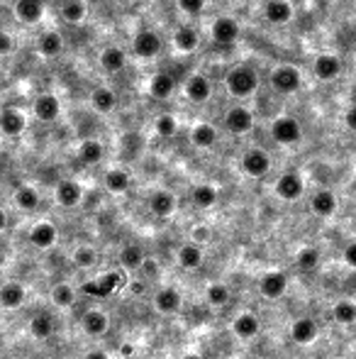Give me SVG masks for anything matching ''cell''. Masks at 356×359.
I'll return each mask as SVG.
<instances>
[{
    "label": "cell",
    "instance_id": "obj_11",
    "mask_svg": "<svg viewBox=\"0 0 356 359\" xmlns=\"http://www.w3.org/2000/svg\"><path fill=\"white\" fill-rule=\"evenodd\" d=\"M81 328H83V333L88 335V338H103L105 333L110 330V317H108V313H103V311H86L83 313V317H81Z\"/></svg>",
    "mask_w": 356,
    "mask_h": 359
},
{
    "label": "cell",
    "instance_id": "obj_40",
    "mask_svg": "<svg viewBox=\"0 0 356 359\" xmlns=\"http://www.w3.org/2000/svg\"><path fill=\"white\" fill-rule=\"evenodd\" d=\"M15 203H17V208H22V210H35L37 205H39V193H37L32 186H20L15 191Z\"/></svg>",
    "mask_w": 356,
    "mask_h": 359
},
{
    "label": "cell",
    "instance_id": "obj_17",
    "mask_svg": "<svg viewBox=\"0 0 356 359\" xmlns=\"http://www.w3.org/2000/svg\"><path fill=\"white\" fill-rule=\"evenodd\" d=\"M312 68H315V76L320 78V81H335L337 76L341 73V62L337 54H320V57L315 59V64H312Z\"/></svg>",
    "mask_w": 356,
    "mask_h": 359
},
{
    "label": "cell",
    "instance_id": "obj_46",
    "mask_svg": "<svg viewBox=\"0 0 356 359\" xmlns=\"http://www.w3.org/2000/svg\"><path fill=\"white\" fill-rule=\"evenodd\" d=\"M341 259H344V264L349 266V269H356V242H349V245L344 247Z\"/></svg>",
    "mask_w": 356,
    "mask_h": 359
},
{
    "label": "cell",
    "instance_id": "obj_49",
    "mask_svg": "<svg viewBox=\"0 0 356 359\" xmlns=\"http://www.w3.org/2000/svg\"><path fill=\"white\" fill-rule=\"evenodd\" d=\"M207 239H210V230H207V228H196V230H193V242H198V245H205Z\"/></svg>",
    "mask_w": 356,
    "mask_h": 359
},
{
    "label": "cell",
    "instance_id": "obj_21",
    "mask_svg": "<svg viewBox=\"0 0 356 359\" xmlns=\"http://www.w3.org/2000/svg\"><path fill=\"white\" fill-rule=\"evenodd\" d=\"M174 44H176V49H178V52L191 54V52H196L198 44H200V35H198L196 27L181 25L178 30L174 32Z\"/></svg>",
    "mask_w": 356,
    "mask_h": 359
},
{
    "label": "cell",
    "instance_id": "obj_27",
    "mask_svg": "<svg viewBox=\"0 0 356 359\" xmlns=\"http://www.w3.org/2000/svg\"><path fill=\"white\" fill-rule=\"evenodd\" d=\"M15 12L22 22L27 25H35V22L41 20V12H44V3L41 0H17L15 3Z\"/></svg>",
    "mask_w": 356,
    "mask_h": 359
},
{
    "label": "cell",
    "instance_id": "obj_32",
    "mask_svg": "<svg viewBox=\"0 0 356 359\" xmlns=\"http://www.w3.org/2000/svg\"><path fill=\"white\" fill-rule=\"evenodd\" d=\"M105 156V147L100 145L98 140H86L81 142V147H78V159H81L83 164H88V167H93V164H100Z\"/></svg>",
    "mask_w": 356,
    "mask_h": 359
},
{
    "label": "cell",
    "instance_id": "obj_41",
    "mask_svg": "<svg viewBox=\"0 0 356 359\" xmlns=\"http://www.w3.org/2000/svg\"><path fill=\"white\" fill-rule=\"evenodd\" d=\"M52 301L54 306L59 308H68L76 303V291H73V286H68V284H57L52 291Z\"/></svg>",
    "mask_w": 356,
    "mask_h": 359
},
{
    "label": "cell",
    "instance_id": "obj_33",
    "mask_svg": "<svg viewBox=\"0 0 356 359\" xmlns=\"http://www.w3.org/2000/svg\"><path fill=\"white\" fill-rule=\"evenodd\" d=\"M129 183H132V178H129V174L124 172V169H110V172L105 174V188H108L110 193H115V196L127 193Z\"/></svg>",
    "mask_w": 356,
    "mask_h": 359
},
{
    "label": "cell",
    "instance_id": "obj_52",
    "mask_svg": "<svg viewBox=\"0 0 356 359\" xmlns=\"http://www.w3.org/2000/svg\"><path fill=\"white\" fill-rule=\"evenodd\" d=\"M6 228H8V215H6V210L0 208V232H3Z\"/></svg>",
    "mask_w": 356,
    "mask_h": 359
},
{
    "label": "cell",
    "instance_id": "obj_47",
    "mask_svg": "<svg viewBox=\"0 0 356 359\" xmlns=\"http://www.w3.org/2000/svg\"><path fill=\"white\" fill-rule=\"evenodd\" d=\"M12 47H15V42H12V37L8 35V32H0V57H6V54H10Z\"/></svg>",
    "mask_w": 356,
    "mask_h": 359
},
{
    "label": "cell",
    "instance_id": "obj_8",
    "mask_svg": "<svg viewBox=\"0 0 356 359\" xmlns=\"http://www.w3.org/2000/svg\"><path fill=\"white\" fill-rule=\"evenodd\" d=\"M132 47H135V54L140 59H156L161 54V49H164V42H161V37L154 30H142L135 37Z\"/></svg>",
    "mask_w": 356,
    "mask_h": 359
},
{
    "label": "cell",
    "instance_id": "obj_22",
    "mask_svg": "<svg viewBox=\"0 0 356 359\" xmlns=\"http://www.w3.org/2000/svg\"><path fill=\"white\" fill-rule=\"evenodd\" d=\"M212 93V86L203 73H196L186 81V98L193 100V103H205Z\"/></svg>",
    "mask_w": 356,
    "mask_h": 359
},
{
    "label": "cell",
    "instance_id": "obj_43",
    "mask_svg": "<svg viewBox=\"0 0 356 359\" xmlns=\"http://www.w3.org/2000/svg\"><path fill=\"white\" fill-rule=\"evenodd\" d=\"M154 127H156V135L169 140V137H174L176 132H178V120H176L174 115H159Z\"/></svg>",
    "mask_w": 356,
    "mask_h": 359
},
{
    "label": "cell",
    "instance_id": "obj_15",
    "mask_svg": "<svg viewBox=\"0 0 356 359\" xmlns=\"http://www.w3.org/2000/svg\"><path fill=\"white\" fill-rule=\"evenodd\" d=\"M337 208H339L337 196L332 191H327V188H322V191H317L315 196L310 198V210H312L317 218H332V215L337 213Z\"/></svg>",
    "mask_w": 356,
    "mask_h": 359
},
{
    "label": "cell",
    "instance_id": "obj_51",
    "mask_svg": "<svg viewBox=\"0 0 356 359\" xmlns=\"http://www.w3.org/2000/svg\"><path fill=\"white\" fill-rule=\"evenodd\" d=\"M83 359H110L108 352H103V349H93V352H88Z\"/></svg>",
    "mask_w": 356,
    "mask_h": 359
},
{
    "label": "cell",
    "instance_id": "obj_2",
    "mask_svg": "<svg viewBox=\"0 0 356 359\" xmlns=\"http://www.w3.org/2000/svg\"><path fill=\"white\" fill-rule=\"evenodd\" d=\"M271 86H274L276 93L281 95H293L303 86V76H300V68L293 64H281L271 73Z\"/></svg>",
    "mask_w": 356,
    "mask_h": 359
},
{
    "label": "cell",
    "instance_id": "obj_53",
    "mask_svg": "<svg viewBox=\"0 0 356 359\" xmlns=\"http://www.w3.org/2000/svg\"><path fill=\"white\" fill-rule=\"evenodd\" d=\"M181 359H203V357H200V354H198V352H186Z\"/></svg>",
    "mask_w": 356,
    "mask_h": 359
},
{
    "label": "cell",
    "instance_id": "obj_3",
    "mask_svg": "<svg viewBox=\"0 0 356 359\" xmlns=\"http://www.w3.org/2000/svg\"><path fill=\"white\" fill-rule=\"evenodd\" d=\"M271 137H274L279 145H298L300 140H303V127H300V122L295 118H288V115H283V118H276L274 125H271Z\"/></svg>",
    "mask_w": 356,
    "mask_h": 359
},
{
    "label": "cell",
    "instance_id": "obj_14",
    "mask_svg": "<svg viewBox=\"0 0 356 359\" xmlns=\"http://www.w3.org/2000/svg\"><path fill=\"white\" fill-rule=\"evenodd\" d=\"M263 17H266L271 25H288V22L293 20V6H290L288 0H266Z\"/></svg>",
    "mask_w": 356,
    "mask_h": 359
},
{
    "label": "cell",
    "instance_id": "obj_25",
    "mask_svg": "<svg viewBox=\"0 0 356 359\" xmlns=\"http://www.w3.org/2000/svg\"><path fill=\"white\" fill-rule=\"evenodd\" d=\"M220 135H217V127L210 125V122H198L191 132V142L198 147V149H210V147L217 145Z\"/></svg>",
    "mask_w": 356,
    "mask_h": 359
},
{
    "label": "cell",
    "instance_id": "obj_39",
    "mask_svg": "<svg viewBox=\"0 0 356 359\" xmlns=\"http://www.w3.org/2000/svg\"><path fill=\"white\" fill-rule=\"evenodd\" d=\"M142 261H144V252H142V247H137V245L122 247V252H120V264H122L124 269H140Z\"/></svg>",
    "mask_w": 356,
    "mask_h": 359
},
{
    "label": "cell",
    "instance_id": "obj_44",
    "mask_svg": "<svg viewBox=\"0 0 356 359\" xmlns=\"http://www.w3.org/2000/svg\"><path fill=\"white\" fill-rule=\"evenodd\" d=\"M98 261V252L93 247H78L73 252V264L81 266V269H88V266H93Z\"/></svg>",
    "mask_w": 356,
    "mask_h": 359
},
{
    "label": "cell",
    "instance_id": "obj_30",
    "mask_svg": "<svg viewBox=\"0 0 356 359\" xmlns=\"http://www.w3.org/2000/svg\"><path fill=\"white\" fill-rule=\"evenodd\" d=\"M203 259H205V252H203V245H198V242H188V245H183L178 250V264L183 269H198L203 264Z\"/></svg>",
    "mask_w": 356,
    "mask_h": 359
},
{
    "label": "cell",
    "instance_id": "obj_29",
    "mask_svg": "<svg viewBox=\"0 0 356 359\" xmlns=\"http://www.w3.org/2000/svg\"><path fill=\"white\" fill-rule=\"evenodd\" d=\"M27 298V291L22 284H6V286H0V306L3 308H20Z\"/></svg>",
    "mask_w": 356,
    "mask_h": 359
},
{
    "label": "cell",
    "instance_id": "obj_13",
    "mask_svg": "<svg viewBox=\"0 0 356 359\" xmlns=\"http://www.w3.org/2000/svg\"><path fill=\"white\" fill-rule=\"evenodd\" d=\"M232 333L237 335L239 340H254L261 333V320H259V315H254V313L244 311L232 320Z\"/></svg>",
    "mask_w": 356,
    "mask_h": 359
},
{
    "label": "cell",
    "instance_id": "obj_4",
    "mask_svg": "<svg viewBox=\"0 0 356 359\" xmlns=\"http://www.w3.org/2000/svg\"><path fill=\"white\" fill-rule=\"evenodd\" d=\"M239 169H242L247 176L252 178H261L271 172V156L263 149H249L242 154V162H239Z\"/></svg>",
    "mask_w": 356,
    "mask_h": 359
},
{
    "label": "cell",
    "instance_id": "obj_45",
    "mask_svg": "<svg viewBox=\"0 0 356 359\" xmlns=\"http://www.w3.org/2000/svg\"><path fill=\"white\" fill-rule=\"evenodd\" d=\"M176 3H178V8H181L188 17H198L203 10H205L207 0H176Z\"/></svg>",
    "mask_w": 356,
    "mask_h": 359
},
{
    "label": "cell",
    "instance_id": "obj_12",
    "mask_svg": "<svg viewBox=\"0 0 356 359\" xmlns=\"http://www.w3.org/2000/svg\"><path fill=\"white\" fill-rule=\"evenodd\" d=\"M303 191H305V183L295 172H285L283 176L276 181V196L288 201V203L290 201H298V198L303 196Z\"/></svg>",
    "mask_w": 356,
    "mask_h": 359
},
{
    "label": "cell",
    "instance_id": "obj_48",
    "mask_svg": "<svg viewBox=\"0 0 356 359\" xmlns=\"http://www.w3.org/2000/svg\"><path fill=\"white\" fill-rule=\"evenodd\" d=\"M344 125H346V130L356 132V105H351V108L344 110Z\"/></svg>",
    "mask_w": 356,
    "mask_h": 359
},
{
    "label": "cell",
    "instance_id": "obj_19",
    "mask_svg": "<svg viewBox=\"0 0 356 359\" xmlns=\"http://www.w3.org/2000/svg\"><path fill=\"white\" fill-rule=\"evenodd\" d=\"M57 228L52 223H37L35 228L30 230V242L37 247V250H49V247L57 245Z\"/></svg>",
    "mask_w": 356,
    "mask_h": 359
},
{
    "label": "cell",
    "instance_id": "obj_7",
    "mask_svg": "<svg viewBox=\"0 0 356 359\" xmlns=\"http://www.w3.org/2000/svg\"><path fill=\"white\" fill-rule=\"evenodd\" d=\"M320 338V325H317L315 317H298L293 325H290V340H293L295 344H303V347H308V344H312L315 340Z\"/></svg>",
    "mask_w": 356,
    "mask_h": 359
},
{
    "label": "cell",
    "instance_id": "obj_20",
    "mask_svg": "<svg viewBox=\"0 0 356 359\" xmlns=\"http://www.w3.org/2000/svg\"><path fill=\"white\" fill-rule=\"evenodd\" d=\"M149 210L156 218H171L176 213V196L171 191H156L149 198Z\"/></svg>",
    "mask_w": 356,
    "mask_h": 359
},
{
    "label": "cell",
    "instance_id": "obj_18",
    "mask_svg": "<svg viewBox=\"0 0 356 359\" xmlns=\"http://www.w3.org/2000/svg\"><path fill=\"white\" fill-rule=\"evenodd\" d=\"M83 198V188L81 183L71 181V178H64V181L57 183V203L64 205V208H76Z\"/></svg>",
    "mask_w": 356,
    "mask_h": 359
},
{
    "label": "cell",
    "instance_id": "obj_37",
    "mask_svg": "<svg viewBox=\"0 0 356 359\" xmlns=\"http://www.w3.org/2000/svg\"><path fill=\"white\" fill-rule=\"evenodd\" d=\"M88 15V8L83 0H66L62 8V17L68 22V25H78V22H83Z\"/></svg>",
    "mask_w": 356,
    "mask_h": 359
},
{
    "label": "cell",
    "instance_id": "obj_24",
    "mask_svg": "<svg viewBox=\"0 0 356 359\" xmlns=\"http://www.w3.org/2000/svg\"><path fill=\"white\" fill-rule=\"evenodd\" d=\"M124 66H127V54L120 47H105L100 52V68L105 73H120L124 71Z\"/></svg>",
    "mask_w": 356,
    "mask_h": 359
},
{
    "label": "cell",
    "instance_id": "obj_6",
    "mask_svg": "<svg viewBox=\"0 0 356 359\" xmlns=\"http://www.w3.org/2000/svg\"><path fill=\"white\" fill-rule=\"evenodd\" d=\"M225 127L232 135H247V132L254 130V113L244 105H232L225 113Z\"/></svg>",
    "mask_w": 356,
    "mask_h": 359
},
{
    "label": "cell",
    "instance_id": "obj_16",
    "mask_svg": "<svg viewBox=\"0 0 356 359\" xmlns=\"http://www.w3.org/2000/svg\"><path fill=\"white\" fill-rule=\"evenodd\" d=\"M27 127V120L20 110L15 108H6L0 113V132L8 137H20Z\"/></svg>",
    "mask_w": 356,
    "mask_h": 359
},
{
    "label": "cell",
    "instance_id": "obj_9",
    "mask_svg": "<svg viewBox=\"0 0 356 359\" xmlns=\"http://www.w3.org/2000/svg\"><path fill=\"white\" fill-rule=\"evenodd\" d=\"M210 32L217 44H234L239 39V35H242V27H239V22L234 17H217L212 22Z\"/></svg>",
    "mask_w": 356,
    "mask_h": 359
},
{
    "label": "cell",
    "instance_id": "obj_35",
    "mask_svg": "<svg viewBox=\"0 0 356 359\" xmlns=\"http://www.w3.org/2000/svg\"><path fill=\"white\" fill-rule=\"evenodd\" d=\"M30 333L37 340H49L54 335V320L49 313H37L30 320Z\"/></svg>",
    "mask_w": 356,
    "mask_h": 359
},
{
    "label": "cell",
    "instance_id": "obj_38",
    "mask_svg": "<svg viewBox=\"0 0 356 359\" xmlns=\"http://www.w3.org/2000/svg\"><path fill=\"white\" fill-rule=\"evenodd\" d=\"M205 301L207 306L212 308H222L229 303V288L225 286V284H210V286L205 288Z\"/></svg>",
    "mask_w": 356,
    "mask_h": 359
},
{
    "label": "cell",
    "instance_id": "obj_50",
    "mask_svg": "<svg viewBox=\"0 0 356 359\" xmlns=\"http://www.w3.org/2000/svg\"><path fill=\"white\" fill-rule=\"evenodd\" d=\"M140 269H142V271H147V274H149V276H154V274H156V261H154V259H147V257H144V261H142Z\"/></svg>",
    "mask_w": 356,
    "mask_h": 359
},
{
    "label": "cell",
    "instance_id": "obj_23",
    "mask_svg": "<svg viewBox=\"0 0 356 359\" xmlns=\"http://www.w3.org/2000/svg\"><path fill=\"white\" fill-rule=\"evenodd\" d=\"M62 113V105H59L57 95L52 93H44L35 100V115L41 120V122H54Z\"/></svg>",
    "mask_w": 356,
    "mask_h": 359
},
{
    "label": "cell",
    "instance_id": "obj_10",
    "mask_svg": "<svg viewBox=\"0 0 356 359\" xmlns=\"http://www.w3.org/2000/svg\"><path fill=\"white\" fill-rule=\"evenodd\" d=\"M181 306H183V296L178 288L164 286L154 293V308L161 313V315H174V313L181 311Z\"/></svg>",
    "mask_w": 356,
    "mask_h": 359
},
{
    "label": "cell",
    "instance_id": "obj_34",
    "mask_svg": "<svg viewBox=\"0 0 356 359\" xmlns=\"http://www.w3.org/2000/svg\"><path fill=\"white\" fill-rule=\"evenodd\" d=\"M191 198H193V203H196L198 208H212V205L220 201V191H217L212 183H200V186L193 188Z\"/></svg>",
    "mask_w": 356,
    "mask_h": 359
},
{
    "label": "cell",
    "instance_id": "obj_42",
    "mask_svg": "<svg viewBox=\"0 0 356 359\" xmlns=\"http://www.w3.org/2000/svg\"><path fill=\"white\" fill-rule=\"evenodd\" d=\"M298 266L305 271H312L320 266V250L317 247H303L298 252Z\"/></svg>",
    "mask_w": 356,
    "mask_h": 359
},
{
    "label": "cell",
    "instance_id": "obj_31",
    "mask_svg": "<svg viewBox=\"0 0 356 359\" xmlns=\"http://www.w3.org/2000/svg\"><path fill=\"white\" fill-rule=\"evenodd\" d=\"M37 47H39V54H41V57L54 59V57H59V54H62L64 39H62V35H59V32L49 30V32H44V35L39 37V42H37Z\"/></svg>",
    "mask_w": 356,
    "mask_h": 359
},
{
    "label": "cell",
    "instance_id": "obj_1",
    "mask_svg": "<svg viewBox=\"0 0 356 359\" xmlns=\"http://www.w3.org/2000/svg\"><path fill=\"white\" fill-rule=\"evenodd\" d=\"M225 84H227V91L234 98H249L259 89V73L252 66H247V64H239V66H234L227 73Z\"/></svg>",
    "mask_w": 356,
    "mask_h": 359
},
{
    "label": "cell",
    "instance_id": "obj_26",
    "mask_svg": "<svg viewBox=\"0 0 356 359\" xmlns=\"http://www.w3.org/2000/svg\"><path fill=\"white\" fill-rule=\"evenodd\" d=\"M91 105H93L98 113L108 115L115 110V105H118V95H115L113 89H108V86H98V89L91 93Z\"/></svg>",
    "mask_w": 356,
    "mask_h": 359
},
{
    "label": "cell",
    "instance_id": "obj_28",
    "mask_svg": "<svg viewBox=\"0 0 356 359\" xmlns=\"http://www.w3.org/2000/svg\"><path fill=\"white\" fill-rule=\"evenodd\" d=\"M174 91H176V81L169 76V73H164V71L156 73V76L149 81V95H151V98H156V100L171 98V95H174Z\"/></svg>",
    "mask_w": 356,
    "mask_h": 359
},
{
    "label": "cell",
    "instance_id": "obj_5",
    "mask_svg": "<svg viewBox=\"0 0 356 359\" xmlns=\"http://www.w3.org/2000/svg\"><path fill=\"white\" fill-rule=\"evenodd\" d=\"M285 288H288V276L279 269L266 271V274L259 279V293H261L266 301H279L285 293Z\"/></svg>",
    "mask_w": 356,
    "mask_h": 359
},
{
    "label": "cell",
    "instance_id": "obj_36",
    "mask_svg": "<svg viewBox=\"0 0 356 359\" xmlns=\"http://www.w3.org/2000/svg\"><path fill=\"white\" fill-rule=\"evenodd\" d=\"M332 317L337 323L349 328V325L356 323V303L354 301H337L335 308H332Z\"/></svg>",
    "mask_w": 356,
    "mask_h": 359
}]
</instances>
